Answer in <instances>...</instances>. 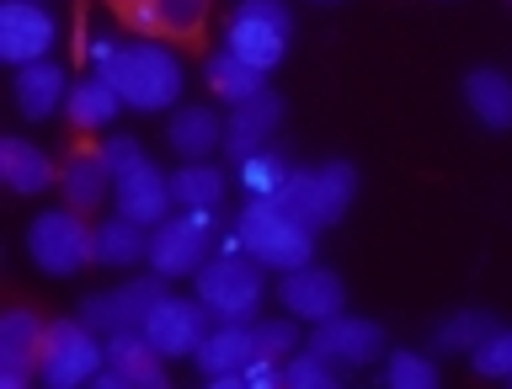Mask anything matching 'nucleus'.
Wrapping results in <instances>:
<instances>
[{
  "label": "nucleus",
  "mask_w": 512,
  "mask_h": 389,
  "mask_svg": "<svg viewBox=\"0 0 512 389\" xmlns=\"http://www.w3.org/2000/svg\"><path fill=\"white\" fill-rule=\"evenodd\" d=\"M336 374H342V368H331L326 358H320V352H294V358H283V384L288 389H331L336 384Z\"/></svg>",
  "instance_id": "32"
},
{
  "label": "nucleus",
  "mask_w": 512,
  "mask_h": 389,
  "mask_svg": "<svg viewBox=\"0 0 512 389\" xmlns=\"http://www.w3.org/2000/svg\"><path fill=\"white\" fill-rule=\"evenodd\" d=\"M128 262H150V224L139 219H102L96 224V267H128Z\"/></svg>",
  "instance_id": "26"
},
{
  "label": "nucleus",
  "mask_w": 512,
  "mask_h": 389,
  "mask_svg": "<svg viewBox=\"0 0 512 389\" xmlns=\"http://www.w3.org/2000/svg\"><path fill=\"white\" fill-rule=\"evenodd\" d=\"M384 384L390 389H432L438 384V368H432V358H422V352L400 347L384 358Z\"/></svg>",
  "instance_id": "31"
},
{
  "label": "nucleus",
  "mask_w": 512,
  "mask_h": 389,
  "mask_svg": "<svg viewBox=\"0 0 512 389\" xmlns=\"http://www.w3.org/2000/svg\"><path fill=\"white\" fill-rule=\"evenodd\" d=\"M315 6H336V0H315Z\"/></svg>",
  "instance_id": "36"
},
{
  "label": "nucleus",
  "mask_w": 512,
  "mask_h": 389,
  "mask_svg": "<svg viewBox=\"0 0 512 389\" xmlns=\"http://www.w3.org/2000/svg\"><path fill=\"white\" fill-rule=\"evenodd\" d=\"M203 75H208V91H214L219 102H230V107H240V102H251V96L267 91V70H256V64L235 59L230 48H219V54L203 64Z\"/></svg>",
  "instance_id": "27"
},
{
  "label": "nucleus",
  "mask_w": 512,
  "mask_h": 389,
  "mask_svg": "<svg viewBox=\"0 0 512 389\" xmlns=\"http://www.w3.org/2000/svg\"><path fill=\"white\" fill-rule=\"evenodd\" d=\"M208 304L203 299H176V294H160L150 320H144V336L166 352V358H192L198 342L208 336Z\"/></svg>",
  "instance_id": "14"
},
{
  "label": "nucleus",
  "mask_w": 512,
  "mask_h": 389,
  "mask_svg": "<svg viewBox=\"0 0 512 389\" xmlns=\"http://www.w3.org/2000/svg\"><path fill=\"white\" fill-rule=\"evenodd\" d=\"M294 38V11L283 0H240L224 22V48L235 59L256 64V70H278Z\"/></svg>",
  "instance_id": "6"
},
{
  "label": "nucleus",
  "mask_w": 512,
  "mask_h": 389,
  "mask_svg": "<svg viewBox=\"0 0 512 389\" xmlns=\"http://www.w3.org/2000/svg\"><path fill=\"white\" fill-rule=\"evenodd\" d=\"M0 176H6V187L11 192H43L48 182H59V171H54V160H48L38 144H27V139H0Z\"/></svg>",
  "instance_id": "25"
},
{
  "label": "nucleus",
  "mask_w": 512,
  "mask_h": 389,
  "mask_svg": "<svg viewBox=\"0 0 512 389\" xmlns=\"http://www.w3.org/2000/svg\"><path fill=\"white\" fill-rule=\"evenodd\" d=\"M118 107H123V96H118V86H112L102 70L80 75L70 86V96H64V112H70L75 128H107L112 118H118Z\"/></svg>",
  "instance_id": "24"
},
{
  "label": "nucleus",
  "mask_w": 512,
  "mask_h": 389,
  "mask_svg": "<svg viewBox=\"0 0 512 389\" xmlns=\"http://www.w3.org/2000/svg\"><path fill=\"white\" fill-rule=\"evenodd\" d=\"M43 336H48V326L32 310H11L6 320H0V384L6 389H22L32 374H38Z\"/></svg>",
  "instance_id": "16"
},
{
  "label": "nucleus",
  "mask_w": 512,
  "mask_h": 389,
  "mask_svg": "<svg viewBox=\"0 0 512 389\" xmlns=\"http://www.w3.org/2000/svg\"><path fill=\"white\" fill-rule=\"evenodd\" d=\"M64 96H70L64 64L38 59V64H22V70H16V107H22V118H48L54 107H64Z\"/></svg>",
  "instance_id": "22"
},
{
  "label": "nucleus",
  "mask_w": 512,
  "mask_h": 389,
  "mask_svg": "<svg viewBox=\"0 0 512 389\" xmlns=\"http://www.w3.org/2000/svg\"><path fill=\"white\" fill-rule=\"evenodd\" d=\"M251 358H256L251 352V326H240V320H219V326L198 342V352H192V363H198L203 379H230Z\"/></svg>",
  "instance_id": "21"
},
{
  "label": "nucleus",
  "mask_w": 512,
  "mask_h": 389,
  "mask_svg": "<svg viewBox=\"0 0 512 389\" xmlns=\"http://www.w3.org/2000/svg\"><path fill=\"white\" fill-rule=\"evenodd\" d=\"M118 6H123V11H128V6H134V0H118Z\"/></svg>",
  "instance_id": "37"
},
{
  "label": "nucleus",
  "mask_w": 512,
  "mask_h": 389,
  "mask_svg": "<svg viewBox=\"0 0 512 389\" xmlns=\"http://www.w3.org/2000/svg\"><path fill=\"white\" fill-rule=\"evenodd\" d=\"M208 251H214V214L203 208H182V214H166L150 230V267L160 278H192Z\"/></svg>",
  "instance_id": "9"
},
{
  "label": "nucleus",
  "mask_w": 512,
  "mask_h": 389,
  "mask_svg": "<svg viewBox=\"0 0 512 389\" xmlns=\"http://www.w3.org/2000/svg\"><path fill=\"white\" fill-rule=\"evenodd\" d=\"M107 368L123 379V389H160L166 384V352H160L144 331L107 336Z\"/></svg>",
  "instance_id": "17"
},
{
  "label": "nucleus",
  "mask_w": 512,
  "mask_h": 389,
  "mask_svg": "<svg viewBox=\"0 0 512 389\" xmlns=\"http://www.w3.org/2000/svg\"><path fill=\"white\" fill-rule=\"evenodd\" d=\"M59 187H64V198H70V208H80V214L102 208L107 192H112L107 155L102 150H70V155H64V166H59Z\"/></svg>",
  "instance_id": "20"
},
{
  "label": "nucleus",
  "mask_w": 512,
  "mask_h": 389,
  "mask_svg": "<svg viewBox=\"0 0 512 389\" xmlns=\"http://www.w3.org/2000/svg\"><path fill=\"white\" fill-rule=\"evenodd\" d=\"M235 235H240V251L256 256L262 267H304L315 262V230L299 224L278 198H246V208L235 214Z\"/></svg>",
  "instance_id": "3"
},
{
  "label": "nucleus",
  "mask_w": 512,
  "mask_h": 389,
  "mask_svg": "<svg viewBox=\"0 0 512 389\" xmlns=\"http://www.w3.org/2000/svg\"><path fill=\"white\" fill-rule=\"evenodd\" d=\"M278 299H283V310H288V315H299V320H310V326H320V320L342 315V304H347V283L336 278L331 267L304 262V267H288V272H283Z\"/></svg>",
  "instance_id": "13"
},
{
  "label": "nucleus",
  "mask_w": 512,
  "mask_h": 389,
  "mask_svg": "<svg viewBox=\"0 0 512 389\" xmlns=\"http://www.w3.org/2000/svg\"><path fill=\"white\" fill-rule=\"evenodd\" d=\"M107 166H112V198H118V214L139 219V224H155L171 214V176L150 160V150L134 139V134H112L102 144Z\"/></svg>",
  "instance_id": "2"
},
{
  "label": "nucleus",
  "mask_w": 512,
  "mask_h": 389,
  "mask_svg": "<svg viewBox=\"0 0 512 389\" xmlns=\"http://www.w3.org/2000/svg\"><path fill=\"white\" fill-rule=\"evenodd\" d=\"M283 123V102L272 91L251 96V102L230 107V118H224V160L230 166H240L246 155H256L262 144H272V134H278Z\"/></svg>",
  "instance_id": "15"
},
{
  "label": "nucleus",
  "mask_w": 512,
  "mask_h": 389,
  "mask_svg": "<svg viewBox=\"0 0 512 389\" xmlns=\"http://www.w3.org/2000/svg\"><path fill=\"white\" fill-rule=\"evenodd\" d=\"M107 368V336L91 331L86 320H54L43 336V358H38V379L48 389H75L91 384Z\"/></svg>",
  "instance_id": "7"
},
{
  "label": "nucleus",
  "mask_w": 512,
  "mask_h": 389,
  "mask_svg": "<svg viewBox=\"0 0 512 389\" xmlns=\"http://www.w3.org/2000/svg\"><path fill=\"white\" fill-rule=\"evenodd\" d=\"M288 155L283 150H272V144H262L256 155H246L235 166V176H240V187H246V198H278V187L288 182Z\"/></svg>",
  "instance_id": "29"
},
{
  "label": "nucleus",
  "mask_w": 512,
  "mask_h": 389,
  "mask_svg": "<svg viewBox=\"0 0 512 389\" xmlns=\"http://www.w3.org/2000/svg\"><path fill=\"white\" fill-rule=\"evenodd\" d=\"M251 352L256 358H294L299 352V331L294 320H251Z\"/></svg>",
  "instance_id": "33"
},
{
  "label": "nucleus",
  "mask_w": 512,
  "mask_h": 389,
  "mask_svg": "<svg viewBox=\"0 0 512 389\" xmlns=\"http://www.w3.org/2000/svg\"><path fill=\"white\" fill-rule=\"evenodd\" d=\"M491 331H496V320H491L486 310H459V315H448L443 326L432 331V347L454 358V352H475Z\"/></svg>",
  "instance_id": "30"
},
{
  "label": "nucleus",
  "mask_w": 512,
  "mask_h": 389,
  "mask_svg": "<svg viewBox=\"0 0 512 389\" xmlns=\"http://www.w3.org/2000/svg\"><path fill=\"white\" fill-rule=\"evenodd\" d=\"M54 38H59V27L43 6H32V0H0V59L6 64L22 70V64L48 59Z\"/></svg>",
  "instance_id": "12"
},
{
  "label": "nucleus",
  "mask_w": 512,
  "mask_h": 389,
  "mask_svg": "<svg viewBox=\"0 0 512 389\" xmlns=\"http://www.w3.org/2000/svg\"><path fill=\"white\" fill-rule=\"evenodd\" d=\"M166 144L182 160H208L214 150H224V118L208 102H192V107H176L171 123H166Z\"/></svg>",
  "instance_id": "19"
},
{
  "label": "nucleus",
  "mask_w": 512,
  "mask_h": 389,
  "mask_svg": "<svg viewBox=\"0 0 512 389\" xmlns=\"http://www.w3.org/2000/svg\"><path fill=\"white\" fill-rule=\"evenodd\" d=\"M27 256L48 278H70L86 262H96V230H86L80 208H48L27 224Z\"/></svg>",
  "instance_id": "8"
},
{
  "label": "nucleus",
  "mask_w": 512,
  "mask_h": 389,
  "mask_svg": "<svg viewBox=\"0 0 512 389\" xmlns=\"http://www.w3.org/2000/svg\"><path fill=\"white\" fill-rule=\"evenodd\" d=\"M470 368H475L480 379H507V374H512V331L496 326L486 342L470 352Z\"/></svg>",
  "instance_id": "34"
},
{
  "label": "nucleus",
  "mask_w": 512,
  "mask_h": 389,
  "mask_svg": "<svg viewBox=\"0 0 512 389\" xmlns=\"http://www.w3.org/2000/svg\"><path fill=\"white\" fill-rule=\"evenodd\" d=\"M102 75L118 86L123 107H134V112H166L187 86L182 59H176L171 48H160V43H144V38L118 43V54L102 64Z\"/></svg>",
  "instance_id": "1"
},
{
  "label": "nucleus",
  "mask_w": 512,
  "mask_h": 389,
  "mask_svg": "<svg viewBox=\"0 0 512 389\" xmlns=\"http://www.w3.org/2000/svg\"><path fill=\"white\" fill-rule=\"evenodd\" d=\"M240 379H246L251 389H272V384H283V368H278V358H251L246 368H240Z\"/></svg>",
  "instance_id": "35"
},
{
  "label": "nucleus",
  "mask_w": 512,
  "mask_h": 389,
  "mask_svg": "<svg viewBox=\"0 0 512 389\" xmlns=\"http://www.w3.org/2000/svg\"><path fill=\"white\" fill-rule=\"evenodd\" d=\"M192 283H198V299L208 304V315L214 320H240V326H251L256 320V304H262L267 283H262V262L246 251H219L214 262H203L192 272Z\"/></svg>",
  "instance_id": "5"
},
{
  "label": "nucleus",
  "mask_w": 512,
  "mask_h": 389,
  "mask_svg": "<svg viewBox=\"0 0 512 389\" xmlns=\"http://www.w3.org/2000/svg\"><path fill=\"white\" fill-rule=\"evenodd\" d=\"M464 102H470V118L486 123L491 134H507L512 128V80L502 70H470L464 75Z\"/></svg>",
  "instance_id": "23"
},
{
  "label": "nucleus",
  "mask_w": 512,
  "mask_h": 389,
  "mask_svg": "<svg viewBox=\"0 0 512 389\" xmlns=\"http://www.w3.org/2000/svg\"><path fill=\"white\" fill-rule=\"evenodd\" d=\"M507 384H512V374H507Z\"/></svg>",
  "instance_id": "38"
},
{
  "label": "nucleus",
  "mask_w": 512,
  "mask_h": 389,
  "mask_svg": "<svg viewBox=\"0 0 512 389\" xmlns=\"http://www.w3.org/2000/svg\"><path fill=\"white\" fill-rule=\"evenodd\" d=\"M310 352H320L331 368H342V374H352V368H363V363H374L379 352H384V331L374 326V320H363V315H331V320H320V326L310 331V342H304Z\"/></svg>",
  "instance_id": "11"
},
{
  "label": "nucleus",
  "mask_w": 512,
  "mask_h": 389,
  "mask_svg": "<svg viewBox=\"0 0 512 389\" xmlns=\"http://www.w3.org/2000/svg\"><path fill=\"white\" fill-rule=\"evenodd\" d=\"M358 198V171L347 160H320V166H294L288 182L278 187V203L310 230H326L352 208Z\"/></svg>",
  "instance_id": "4"
},
{
  "label": "nucleus",
  "mask_w": 512,
  "mask_h": 389,
  "mask_svg": "<svg viewBox=\"0 0 512 389\" xmlns=\"http://www.w3.org/2000/svg\"><path fill=\"white\" fill-rule=\"evenodd\" d=\"M214 11V0H134L123 16L134 22L139 32H166V38H182L192 43Z\"/></svg>",
  "instance_id": "18"
},
{
  "label": "nucleus",
  "mask_w": 512,
  "mask_h": 389,
  "mask_svg": "<svg viewBox=\"0 0 512 389\" xmlns=\"http://www.w3.org/2000/svg\"><path fill=\"white\" fill-rule=\"evenodd\" d=\"M160 299V272L155 278H128L118 288H102V294L80 299V320H86L91 331L102 336H118V331H144V320H150Z\"/></svg>",
  "instance_id": "10"
},
{
  "label": "nucleus",
  "mask_w": 512,
  "mask_h": 389,
  "mask_svg": "<svg viewBox=\"0 0 512 389\" xmlns=\"http://www.w3.org/2000/svg\"><path fill=\"white\" fill-rule=\"evenodd\" d=\"M171 198H176V208H203V214H214L224 203V171L203 166V160H187L182 171H171Z\"/></svg>",
  "instance_id": "28"
}]
</instances>
